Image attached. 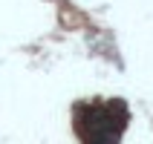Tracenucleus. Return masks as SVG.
Wrapping results in <instances>:
<instances>
[{
    "mask_svg": "<svg viewBox=\"0 0 153 144\" xmlns=\"http://www.w3.org/2000/svg\"><path fill=\"white\" fill-rule=\"evenodd\" d=\"M127 127L124 101H95L75 104V133L81 144H119Z\"/></svg>",
    "mask_w": 153,
    "mask_h": 144,
    "instance_id": "f257e3e1",
    "label": "nucleus"
}]
</instances>
